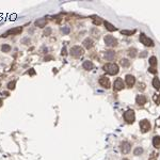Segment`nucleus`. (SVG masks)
I'll use <instances>...</instances> for the list:
<instances>
[{
    "label": "nucleus",
    "mask_w": 160,
    "mask_h": 160,
    "mask_svg": "<svg viewBox=\"0 0 160 160\" xmlns=\"http://www.w3.org/2000/svg\"><path fill=\"white\" fill-rule=\"evenodd\" d=\"M123 88H124V82H123V80L121 78H117L114 81V85H113L114 91H121V90H123Z\"/></svg>",
    "instance_id": "6e6552de"
},
{
    "label": "nucleus",
    "mask_w": 160,
    "mask_h": 160,
    "mask_svg": "<svg viewBox=\"0 0 160 160\" xmlns=\"http://www.w3.org/2000/svg\"><path fill=\"white\" fill-rule=\"evenodd\" d=\"M150 64H151V67L155 68V66L157 65V59H156V57H151L150 58Z\"/></svg>",
    "instance_id": "412c9836"
},
{
    "label": "nucleus",
    "mask_w": 160,
    "mask_h": 160,
    "mask_svg": "<svg viewBox=\"0 0 160 160\" xmlns=\"http://www.w3.org/2000/svg\"><path fill=\"white\" fill-rule=\"evenodd\" d=\"M99 83H100V85L104 86V88H106V89L110 88V80H109V78H107V77H102V78H100Z\"/></svg>",
    "instance_id": "9d476101"
},
{
    "label": "nucleus",
    "mask_w": 160,
    "mask_h": 160,
    "mask_svg": "<svg viewBox=\"0 0 160 160\" xmlns=\"http://www.w3.org/2000/svg\"><path fill=\"white\" fill-rule=\"evenodd\" d=\"M104 25H105V27H106V29L107 30H109V31H115L116 30V28L113 26V25H111L110 22H108V21H104Z\"/></svg>",
    "instance_id": "f3484780"
},
{
    "label": "nucleus",
    "mask_w": 160,
    "mask_h": 160,
    "mask_svg": "<svg viewBox=\"0 0 160 160\" xmlns=\"http://www.w3.org/2000/svg\"><path fill=\"white\" fill-rule=\"evenodd\" d=\"M83 53H85V50H83V48L80 46H73L72 49H71V55L73 57H76V58L82 57Z\"/></svg>",
    "instance_id": "f03ea898"
},
{
    "label": "nucleus",
    "mask_w": 160,
    "mask_h": 160,
    "mask_svg": "<svg viewBox=\"0 0 160 160\" xmlns=\"http://www.w3.org/2000/svg\"><path fill=\"white\" fill-rule=\"evenodd\" d=\"M121 65L123 67H128L130 65V62H129L127 59H122V60H121Z\"/></svg>",
    "instance_id": "5701e85b"
},
{
    "label": "nucleus",
    "mask_w": 160,
    "mask_h": 160,
    "mask_svg": "<svg viewBox=\"0 0 160 160\" xmlns=\"http://www.w3.org/2000/svg\"><path fill=\"white\" fill-rule=\"evenodd\" d=\"M153 85L155 89H160V80L159 78H154L153 79Z\"/></svg>",
    "instance_id": "aec40b11"
},
{
    "label": "nucleus",
    "mask_w": 160,
    "mask_h": 160,
    "mask_svg": "<svg viewBox=\"0 0 160 160\" xmlns=\"http://www.w3.org/2000/svg\"><path fill=\"white\" fill-rule=\"evenodd\" d=\"M130 148H131V145L128 142H123L121 144V151L123 154H128L130 151Z\"/></svg>",
    "instance_id": "1a4fd4ad"
},
{
    "label": "nucleus",
    "mask_w": 160,
    "mask_h": 160,
    "mask_svg": "<svg viewBox=\"0 0 160 160\" xmlns=\"http://www.w3.org/2000/svg\"><path fill=\"white\" fill-rule=\"evenodd\" d=\"M105 44L109 47H115L117 45V41L112 35H107L105 38Z\"/></svg>",
    "instance_id": "39448f33"
},
{
    "label": "nucleus",
    "mask_w": 160,
    "mask_h": 160,
    "mask_svg": "<svg viewBox=\"0 0 160 160\" xmlns=\"http://www.w3.org/2000/svg\"><path fill=\"white\" fill-rule=\"evenodd\" d=\"M136 83V78L133 77L132 75H127L126 76V85L128 86H133V85Z\"/></svg>",
    "instance_id": "9b49d317"
},
{
    "label": "nucleus",
    "mask_w": 160,
    "mask_h": 160,
    "mask_svg": "<svg viewBox=\"0 0 160 160\" xmlns=\"http://www.w3.org/2000/svg\"><path fill=\"white\" fill-rule=\"evenodd\" d=\"M140 128H141V131L143 133H145V132H147L148 130L151 129V124H150V122H148L147 120H143L140 122Z\"/></svg>",
    "instance_id": "423d86ee"
},
{
    "label": "nucleus",
    "mask_w": 160,
    "mask_h": 160,
    "mask_svg": "<svg viewBox=\"0 0 160 160\" xmlns=\"http://www.w3.org/2000/svg\"><path fill=\"white\" fill-rule=\"evenodd\" d=\"M82 67L85 69V71H91V69H93L94 64L92 63L91 61H85L82 64Z\"/></svg>",
    "instance_id": "ddd939ff"
},
{
    "label": "nucleus",
    "mask_w": 160,
    "mask_h": 160,
    "mask_svg": "<svg viewBox=\"0 0 160 160\" xmlns=\"http://www.w3.org/2000/svg\"><path fill=\"white\" fill-rule=\"evenodd\" d=\"M1 50L3 52H9L11 50V46H10V45H8V44H5V45H3V46L1 47Z\"/></svg>",
    "instance_id": "b1692460"
},
{
    "label": "nucleus",
    "mask_w": 160,
    "mask_h": 160,
    "mask_svg": "<svg viewBox=\"0 0 160 160\" xmlns=\"http://www.w3.org/2000/svg\"><path fill=\"white\" fill-rule=\"evenodd\" d=\"M28 73H29V75H34L35 74V72H34V69H33V68H31V71L28 72Z\"/></svg>",
    "instance_id": "c9c22d12"
},
{
    "label": "nucleus",
    "mask_w": 160,
    "mask_h": 160,
    "mask_svg": "<svg viewBox=\"0 0 160 160\" xmlns=\"http://www.w3.org/2000/svg\"><path fill=\"white\" fill-rule=\"evenodd\" d=\"M83 46H85L86 49H91L92 47H93V41H92L91 38H85V40L83 41Z\"/></svg>",
    "instance_id": "4468645a"
},
{
    "label": "nucleus",
    "mask_w": 160,
    "mask_h": 160,
    "mask_svg": "<svg viewBox=\"0 0 160 160\" xmlns=\"http://www.w3.org/2000/svg\"><path fill=\"white\" fill-rule=\"evenodd\" d=\"M142 153H143V148L142 147H137L136 150H134V151H133V154H134V155H137V156L141 155Z\"/></svg>",
    "instance_id": "393cba45"
},
{
    "label": "nucleus",
    "mask_w": 160,
    "mask_h": 160,
    "mask_svg": "<svg viewBox=\"0 0 160 160\" xmlns=\"http://www.w3.org/2000/svg\"><path fill=\"white\" fill-rule=\"evenodd\" d=\"M153 145L156 148L160 147V137H155V138L153 139Z\"/></svg>",
    "instance_id": "a211bd4d"
},
{
    "label": "nucleus",
    "mask_w": 160,
    "mask_h": 160,
    "mask_svg": "<svg viewBox=\"0 0 160 160\" xmlns=\"http://www.w3.org/2000/svg\"><path fill=\"white\" fill-rule=\"evenodd\" d=\"M136 102L139 106H143L146 104V97H145L144 95H138L136 98Z\"/></svg>",
    "instance_id": "f8f14e48"
},
{
    "label": "nucleus",
    "mask_w": 160,
    "mask_h": 160,
    "mask_svg": "<svg viewBox=\"0 0 160 160\" xmlns=\"http://www.w3.org/2000/svg\"><path fill=\"white\" fill-rule=\"evenodd\" d=\"M15 85H16V81H11L9 85H8V89H9V90H14V89H15Z\"/></svg>",
    "instance_id": "bb28decb"
},
{
    "label": "nucleus",
    "mask_w": 160,
    "mask_h": 160,
    "mask_svg": "<svg viewBox=\"0 0 160 160\" xmlns=\"http://www.w3.org/2000/svg\"><path fill=\"white\" fill-rule=\"evenodd\" d=\"M114 56H115V52L112 51V50H108V51H106V53H105V58L109 61H111L112 59L114 58Z\"/></svg>",
    "instance_id": "dca6fc26"
},
{
    "label": "nucleus",
    "mask_w": 160,
    "mask_h": 160,
    "mask_svg": "<svg viewBox=\"0 0 160 160\" xmlns=\"http://www.w3.org/2000/svg\"><path fill=\"white\" fill-rule=\"evenodd\" d=\"M21 31H22V28H21V27H17V28H14V29L9 30V31L5 32L4 34H2L1 36H3V38H7L8 34H14V35H17V34H19V33H21Z\"/></svg>",
    "instance_id": "0eeeda50"
},
{
    "label": "nucleus",
    "mask_w": 160,
    "mask_h": 160,
    "mask_svg": "<svg viewBox=\"0 0 160 160\" xmlns=\"http://www.w3.org/2000/svg\"><path fill=\"white\" fill-rule=\"evenodd\" d=\"M124 119H125V121L128 123V124H132V123L134 122V119H136L134 111L133 110H127L124 113Z\"/></svg>",
    "instance_id": "7ed1b4c3"
},
{
    "label": "nucleus",
    "mask_w": 160,
    "mask_h": 160,
    "mask_svg": "<svg viewBox=\"0 0 160 160\" xmlns=\"http://www.w3.org/2000/svg\"><path fill=\"white\" fill-rule=\"evenodd\" d=\"M154 100H155V103L156 104H160V95H155L154 96Z\"/></svg>",
    "instance_id": "c756f323"
},
{
    "label": "nucleus",
    "mask_w": 160,
    "mask_h": 160,
    "mask_svg": "<svg viewBox=\"0 0 160 160\" xmlns=\"http://www.w3.org/2000/svg\"><path fill=\"white\" fill-rule=\"evenodd\" d=\"M128 56L130 58H134L137 56V49L136 48H131V49H129V51H128Z\"/></svg>",
    "instance_id": "4be33fe9"
},
{
    "label": "nucleus",
    "mask_w": 160,
    "mask_h": 160,
    "mask_svg": "<svg viewBox=\"0 0 160 160\" xmlns=\"http://www.w3.org/2000/svg\"><path fill=\"white\" fill-rule=\"evenodd\" d=\"M104 71L109 75H116L119 73V65L115 63H108L104 66Z\"/></svg>",
    "instance_id": "f257e3e1"
},
{
    "label": "nucleus",
    "mask_w": 160,
    "mask_h": 160,
    "mask_svg": "<svg viewBox=\"0 0 160 160\" xmlns=\"http://www.w3.org/2000/svg\"><path fill=\"white\" fill-rule=\"evenodd\" d=\"M61 31H62L63 34H68V33L71 32V29H69V27H63L62 29H61Z\"/></svg>",
    "instance_id": "a878e982"
},
{
    "label": "nucleus",
    "mask_w": 160,
    "mask_h": 160,
    "mask_svg": "<svg viewBox=\"0 0 160 160\" xmlns=\"http://www.w3.org/2000/svg\"><path fill=\"white\" fill-rule=\"evenodd\" d=\"M93 22H94V25H97V26H99V25L103 22V19H102V18H99V17H97V19H96V18H94Z\"/></svg>",
    "instance_id": "cd10ccee"
},
{
    "label": "nucleus",
    "mask_w": 160,
    "mask_h": 160,
    "mask_svg": "<svg viewBox=\"0 0 160 160\" xmlns=\"http://www.w3.org/2000/svg\"><path fill=\"white\" fill-rule=\"evenodd\" d=\"M35 26L36 27H40V28H44L46 26V19L45 18H40L35 21Z\"/></svg>",
    "instance_id": "2eb2a0df"
},
{
    "label": "nucleus",
    "mask_w": 160,
    "mask_h": 160,
    "mask_svg": "<svg viewBox=\"0 0 160 160\" xmlns=\"http://www.w3.org/2000/svg\"><path fill=\"white\" fill-rule=\"evenodd\" d=\"M50 33H51V28L47 27V28H46V30L44 31V35H45V36H49V35H50Z\"/></svg>",
    "instance_id": "c85d7f7f"
},
{
    "label": "nucleus",
    "mask_w": 160,
    "mask_h": 160,
    "mask_svg": "<svg viewBox=\"0 0 160 160\" xmlns=\"http://www.w3.org/2000/svg\"><path fill=\"white\" fill-rule=\"evenodd\" d=\"M50 59H52V57H47V58H45V61H48Z\"/></svg>",
    "instance_id": "e433bc0d"
},
{
    "label": "nucleus",
    "mask_w": 160,
    "mask_h": 160,
    "mask_svg": "<svg viewBox=\"0 0 160 160\" xmlns=\"http://www.w3.org/2000/svg\"><path fill=\"white\" fill-rule=\"evenodd\" d=\"M148 160H157V156L155 155V154H153V156H151V158L148 159Z\"/></svg>",
    "instance_id": "f704fd0d"
},
{
    "label": "nucleus",
    "mask_w": 160,
    "mask_h": 160,
    "mask_svg": "<svg viewBox=\"0 0 160 160\" xmlns=\"http://www.w3.org/2000/svg\"><path fill=\"white\" fill-rule=\"evenodd\" d=\"M140 42H141L143 45L147 46V47H153L154 46V42L151 41V38H148L147 36L144 34V33H142V34L140 35Z\"/></svg>",
    "instance_id": "20e7f679"
},
{
    "label": "nucleus",
    "mask_w": 160,
    "mask_h": 160,
    "mask_svg": "<svg viewBox=\"0 0 160 160\" xmlns=\"http://www.w3.org/2000/svg\"><path fill=\"white\" fill-rule=\"evenodd\" d=\"M148 71H150V73H151V74H156V73H157V71H156L155 68H153V67H151Z\"/></svg>",
    "instance_id": "7c9ffc66"
},
{
    "label": "nucleus",
    "mask_w": 160,
    "mask_h": 160,
    "mask_svg": "<svg viewBox=\"0 0 160 160\" xmlns=\"http://www.w3.org/2000/svg\"><path fill=\"white\" fill-rule=\"evenodd\" d=\"M139 88L143 91V90H145V85H144V83H140V85H139Z\"/></svg>",
    "instance_id": "2f4dec72"
},
{
    "label": "nucleus",
    "mask_w": 160,
    "mask_h": 160,
    "mask_svg": "<svg viewBox=\"0 0 160 160\" xmlns=\"http://www.w3.org/2000/svg\"><path fill=\"white\" fill-rule=\"evenodd\" d=\"M122 160H128V159H122Z\"/></svg>",
    "instance_id": "4c0bfd02"
},
{
    "label": "nucleus",
    "mask_w": 160,
    "mask_h": 160,
    "mask_svg": "<svg viewBox=\"0 0 160 160\" xmlns=\"http://www.w3.org/2000/svg\"><path fill=\"white\" fill-rule=\"evenodd\" d=\"M146 56H147V52H146V51H143L141 55H140V57H141V58H144V57H146Z\"/></svg>",
    "instance_id": "473e14b6"
},
{
    "label": "nucleus",
    "mask_w": 160,
    "mask_h": 160,
    "mask_svg": "<svg viewBox=\"0 0 160 160\" xmlns=\"http://www.w3.org/2000/svg\"><path fill=\"white\" fill-rule=\"evenodd\" d=\"M121 33H122L123 35H132V34H134L136 33V30H122L121 31Z\"/></svg>",
    "instance_id": "6ab92c4d"
},
{
    "label": "nucleus",
    "mask_w": 160,
    "mask_h": 160,
    "mask_svg": "<svg viewBox=\"0 0 160 160\" xmlns=\"http://www.w3.org/2000/svg\"><path fill=\"white\" fill-rule=\"evenodd\" d=\"M61 55H62V56H66V48H65V47H63V49H62V52H61Z\"/></svg>",
    "instance_id": "72a5a7b5"
}]
</instances>
